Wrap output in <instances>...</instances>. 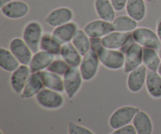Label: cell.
<instances>
[{
	"mask_svg": "<svg viewBox=\"0 0 161 134\" xmlns=\"http://www.w3.org/2000/svg\"><path fill=\"white\" fill-rule=\"evenodd\" d=\"M145 1L149 2V3H156V1H157V0H145Z\"/></svg>",
	"mask_w": 161,
	"mask_h": 134,
	"instance_id": "8d00e7d4",
	"label": "cell"
},
{
	"mask_svg": "<svg viewBox=\"0 0 161 134\" xmlns=\"http://www.w3.org/2000/svg\"><path fill=\"white\" fill-rule=\"evenodd\" d=\"M157 72H158L159 75H160V76H161V64H160V67H159L158 70H157Z\"/></svg>",
	"mask_w": 161,
	"mask_h": 134,
	"instance_id": "d590c367",
	"label": "cell"
},
{
	"mask_svg": "<svg viewBox=\"0 0 161 134\" xmlns=\"http://www.w3.org/2000/svg\"><path fill=\"white\" fill-rule=\"evenodd\" d=\"M100 63L97 53L92 49L83 56L79 68L84 81H91L96 76Z\"/></svg>",
	"mask_w": 161,
	"mask_h": 134,
	"instance_id": "52a82bcc",
	"label": "cell"
},
{
	"mask_svg": "<svg viewBox=\"0 0 161 134\" xmlns=\"http://www.w3.org/2000/svg\"><path fill=\"white\" fill-rule=\"evenodd\" d=\"M134 42H137L144 48L153 49L158 51L161 49V42L157 32L144 27L137 28L132 31Z\"/></svg>",
	"mask_w": 161,
	"mask_h": 134,
	"instance_id": "3957f363",
	"label": "cell"
},
{
	"mask_svg": "<svg viewBox=\"0 0 161 134\" xmlns=\"http://www.w3.org/2000/svg\"><path fill=\"white\" fill-rule=\"evenodd\" d=\"M43 88L45 87L39 74L38 72L31 73L20 94V97L22 99H30L33 97H36V94Z\"/></svg>",
	"mask_w": 161,
	"mask_h": 134,
	"instance_id": "ac0fdd59",
	"label": "cell"
},
{
	"mask_svg": "<svg viewBox=\"0 0 161 134\" xmlns=\"http://www.w3.org/2000/svg\"><path fill=\"white\" fill-rule=\"evenodd\" d=\"M158 53H159V56H160V60H161V49H160V50H158Z\"/></svg>",
	"mask_w": 161,
	"mask_h": 134,
	"instance_id": "74e56055",
	"label": "cell"
},
{
	"mask_svg": "<svg viewBox=\"0 0 161 134\" xmlns=\"http://www.w3.org/2000/svg\"><path fill=\"white\" fill-rule=\"evenodd\" d=\"M83 77L79 67H71L63 76L64 92L68 97L73 98L81 88Z\"/></svg>",
	"mask_w": 161,
	"mask_h": 134,
	"instance_id": "ba28073f",
	"label": "cell"
},
{
	"mask_svg": "<svg viewBox=\"0 0 161 134\" xmlns=\"http://www.w3.org/2000/svg\"><path fill=\"white\" fill-rule=\"evenodd\" d=\"M125 62L124 72L130 73L137 67L142 65L143 63V47L137 42H134L125 49Z\"/></svg>",
	"mask_w": 161,
	"mask_h": 134,
	"instance_id": "8992f818",
	"label": "cell"
},
{
	"mask_svg": "<svg viewBox=\"0 0 161 134\" xmlns=\"http://www.w3.org/2000/svg\"><path fill=\"white\" fill-rule=\"evenodd\" d=\"M68 132L69 134H94L86 127L79 125L73 122H70L68 124Z\"/></svg>",
	"mask_w": 161,
	"mask_h": 134,
	"instance_id": "4dcf8cb0",
	"label": "cell"
},
{
	"mask_svg": "<svg viewBox=\"0 0 161 134\" xmlns=\"http://www.w3.org/2000/svg\"><path fill=\"white\" fill-rule=\"evenodd\" d=\"M55 60V55L49 52L39 50L34 53L29 64L31 73H37L48 68L49 66Z\"/></svg>",
	"mask_w": 161,
	"mask_h": 134,
	"instance_id": "2e32d148",
	"label": "cell"
},
{
	"mask_svg": "<svg viewBox=\"0 0 161 134\" xmlns=\"http://www.w3.org/2000/svg\"><path fill=\"white\" fill-rule=\"evenodd\" d=\"M148 69L143 64L128 73L127 79V86L129 90L132 93H138L146 84Z\"/></svg>",
	"mask_w": 161,
	"mask_h": 134,
	"instance_id": "5bb4252c",
	"label": "cell"
},
{
	"mask_svg": "<svg viewBox=\"0 0 161 134\" xmlns=\"http://www.w3.org/2000/svg\"><path fill=\"white\" fill-rule=\"evenodd\" d=\"M20 64L10 50L3 47L0 48V67L3 70L12 73L20 67Z\"/></svg>",
	"mask_w": 161,
	"mask_h": 134,
	"instance_id": "d4e9b609",
	"label": "cell"
},
{
	"mask_svg": "<svg viewBox=\"0 0 161 134\" xmlns=\"http://www.w3.org/2000/svg\"><path fill=\"white\" fill-rule=\"evenodd\" d=\"M94 9L101 20L113 23L116 18V10L110 0H95Z\"/></svg>",
	"mask_w": 161,
	"mask_h": 134,
	"instance_id": "7402d4cb",
	"label": "cell"
},
{
	"mask_svg": "<svg viewBox=\"0 0 161 134\" xmlns=\"http://www.w3.org/2000/svg\"><path fill=\"white\" fill-rule=\"evenodd\" d=\"M73 12L69 7H59L52 10L45 17V23L51 27H59L72 21Z\"/></svg>",
	"mask_w": 161,
	"mask_h": 134,
	"instance_id": "7c38bea8",
	"label": "cell"
},
{
	"mask_svg": "<svg viewBox=\"0 0 161 134\" xmlns=\"http://www.w3.org/2000/svg\"><path fill=\"white\" fill-rule=\"evenodd\" d=\"M61 56L70 67H80L82 61V55L76 50L72 42L62 45L61 50Z\"/></svg>",
	"mask_w": 161,
	"mask_h": 134,
	"instance_id": "ffe728a7",
	"label": "cell"
},
{
	"mask_svg": "<svg viewBox=\"0 0 161 134\" xmlns=\"http://www.w3.org/2000/svg\"><path fill=\"white\" fill-rule=\"evenodd\" d=\"M113 24L115 31L119 32H132L138 28V21L128 15H121L116 17Z\"/></svg>",
	"mask_w": 161,
	"mask_h": 134,
	"instance_id": "4316f807",
	"label": "cell"
},
{
	"mask_svg": "<svg viewBox=\"0 0 161 134\" xmlns=\"http://www.w3.org/2000/svg\"><path fill=\"white\" fill-rule=\"evenodd\" d=\"M9 50L12 52L20 64L29 65L32 58V51L23 39L14 38L9 43Z\"/></svg>",
	"mask_w": 161,
	"mask_h": 134,
	"instance_id": "30bf717a",
	"label": "cell"
},
{
	"mask_svg": "<svg viewBox=\"0 0 161 134\" xmlns=\"http://www.w3.org/2000/svg\"><path fill=\"white\" fill-rule=\"evenodd\" d=\"M31 74L29 66L23 64L12 72L10 76V86L16 94H21Z\"/></svg>",
	"mask_w": 161,
	"mask_h": 134,
	"instance_id": "9a60e30c",
	"label": "cell"
},
{
	"mask_svg": "<svg viewBox=\"0 0 161 134\" xmlns=\"http://www.w3.org/2000/svg\"><path fill=\"white\" fill-rule=\"evenodd\" d=\"M133 126L136 130L137 134H152L153 125L151 118L144 111L139 110L135 115L133 121Z\"/></svg>",
	"mask_w": 161,
	"mask_h": 134,
	"instance_id": "d6986e66",
	"label": "cell"
},
{
	"mask_svg": "<svg viewBox=\"0 0 161 134\" xmlns=\"http://www.w3.org/2000/svg\"><path fill=\"white\" fill-rule=\"evenodd\" d=\"M157 34L158 35L159 39H160V42H161V19L158 20L157 24Z\"/></svg>",
	"mask_w": 161,
	"mask_h": 134,
	"instance_id": "836d02e7",
	"label": "cell"
},
{
	"mask_svg": "<svg viewBox=\"0 0 161 134\" xmlns=\"http://www.w3.org/2000/svg\"><path fill=\"white\" fill-rule=\"evenodd\" d=\"M146 86L150 97L155 99L161 98V76L158 72L148 70Z\"/></svg>",
	"mask_w": 161,
	"mask_h": 134,
	"instance_id": "603a6c76",
	"label": "cell"
},
{
	"mask_svg": "<svg viewBox=\"0 0 161 134\" xmlns=\"http://www.w3.org/2000/svg\"><path fill=\"white\" fill-rule=\"evenodd\" d=\"M78 29V25L75 22L71 21L65 24L55 28L52 32V35L61 45H64L72 42Z\"/></svg>",
	"mask_w": 161,
	"mask_h": 134,
	"instance_id": "e0dca14e",
	"label": "cell"
},
{
	"mask_svg": "<svg viewBox=\"0 0 161 134\" xmlns=\"http://www.w3.org/2000/svg\"><path fill=\"white\" fill-rule=\"evenodd\" d=\"M72 43L83 56L86 55L91 49V38L86 34L83 29L79 28L77 30L72 40Z\"/></svg>",
	"mask_w": 161,
	"mask_h": 134,
	"instance_id": "484cf974",
	"label": "cell"
},
{
	"mask_svg": "<svg viewBox=\"0 0 161 134\" xmlns=\"http://www.w3.org/2000/svg\"><path fill=\"white\" fill-rule=\"evenodd\" d=\"M133 40L132 32H119L114 31L101 39L102 44L105 48L119 50L124 48Z\"/></svg>",
	"mask_w": 161,
	"mask_h": 134,
	"instance_id": "9c48e42d",
	"label": "cell"
},
{
	"mask_svg": "<svg viewBox=\"0 0 161 134\" xmlns=\"http://www.w3.org/2000/svg\"><path fill=\"white\" fill-rule=\"evenodd\" d=\"M61 46L62 45H61L55 39L53 35L48 32L43 33L40 42V47H39L40 50L49 52L56 56L61 54Z\"/></svg>",
	"mask_w": 161,
	"mask_h": 134,
	"instance_id": "f1b7e54d",
	"label": "cell"
},
{
	"mask_svg": "<svg viewBox=\"0 0 161 134\" xmlns=\"http://www.w3.org/2000/svg\"><path fill=\"white\" fill-rule=\"evenodd\" d=\"M3 15L9 19L17 20L25 17L29 12V6L25 2L13 0L1 8Z\"/></svg>",
	"mask_w": 161,
	"mask_h": 134,
	"instance_id": "4fadbf2b",
	"label": "cell"
},
{
	"mask_svg": "<svg viewBox=\"0 0 161 134\" xmlns=\"http://www.w3.org/2000/svg\"><path fill=\"white\" fill-rule=\"evenodd\" d=\"M11 1H12V0H0V8L6 6V4H8V3Z\"/></svg>",
	"mask_w": 161,
	"mask_h": 134,
	"instance_id": "e575fe53",
	"label": "cell"
},
{
	"mask_svg": "<svg viewBox=\"0 0 161 134\" xmlns=\"http://www.w3.org/2000/svg\"><path fill=\"white\" fill-rule=\"evenodd\" d=\"M127 15L136 21H142L146 15V5L145 0H128L126 6Z\"/></svg>",
	"mask_w": 161,
	"mask_h": 134,
	"instance_id": "cb8c5ba5",
	"label": "cell"
},
{
	"mask_svg": "<svg viewBox=\"0 0 161 134\" xmlns=\"http://www.w3.org/2000/svg\"><path fill=\"white\" fill-rule=\"evenodd\" d=\"M143 64L148 70L157 72L161 64L158 51L153 49L143 47Z\"/></svg>",
	"mask_w": 161,
	"mask_h": 134,
	"instance_id": "83f0119b",
	"label": "cell"
},
{
	"mask_svg": "<svg viewBox=\"0 0 161 134\" xmlns=\"http://www.w3.org/2000/svg\"><path fill=\"white\" fill-rule=\"evenodd\" d=\"M109 134H137V132L134 126L129 124V125L125 126L124 127L114 130L113 133Z\"/></svg>",
	"mask_w": 161,
	"mask_h": 134,
	"instance_id": "1f68e13d",
	"label": "cell"
},
{
	"mask_svg": "<svg viewBox=\"0 0 161 134\" xmlns=\"http://www.w3.org/2000/svg\"><path fill=\"white\" fill-rule=\"evenodd\" d=\"M70 67V66L63 59H55L52 62V64L49 66L47 70L54 74H57L60 76H64V74L67 72V71Z\"/></svg>",
	"mask_w": 161,
	"mask_h": 134,
	"instance_id": "f546056e",
	"label": "cell"
},
{
	"mask_svg": "<svg viewBox=\"0 0 161 134\" xmlns=\"http://www.w3.org/2000/svg\"><path fill=\"white\" fill-rule=\"evenodd\" d=\"M91 49L97 53L100 62L104 67L109 70L117 71L124 68L125 54L119 50L105 48L102 44L101 39L91 38Z\"/></svg>",
	"mask_w": 161,
	"mask_h": 134,
	"instance_id": "6da1fadb",
	"label": "cell"
},
{
	"mask_svg": "<svg viewBox=\"0 0 161 134\" xmlns=\"http://www.w3.org/2000/svg\"><path fill=\"white\" fill-rule=\"evenodd\" d=\"M139 108L135 106H123L117 108L111 115L108 120L110 127L113 130L129 125L133 121L135 115L139 111Z\"/></svg>",
	"mask_w": 161,
	"mask_h": 134,
	"instance_id": "5b68a950",
	"label": "cell"
},
{
	"mask_svg": "<svg viewBox=\"0 0 161 134\" xmlns=\"http://www.w3.org/2000/svg\"><path fill=\"white\" fill-rule=\"evenodd\" d=\"M38 73L40 75L44 87L58 91L59 93L64 92V82H63V78H61V76L47 70L42 71Z\"/></svg>",
	"mask_w": 161,
	"mask_h": 134,
	"instance_id": "44dd1931",
	"label": "cell"
},
{
	"mask_svg": "<svg viewBox=\"0 0 161 134\" xmlns=\"http://www.w3.org/2000/svg\"><path fill=\"white\" fill-rule=\"evenodd\" d=\"M116 11H122L125 9L128 0H110Z\"/></svg>",
	"mask_w": 161,
	"mask_h": 134,
	"instance_id": "d6a6232c",
	"label": "cell"
},
{
	"mask_svg": "<svg viewBox=\"0 0 161 134\" xmlns=\"http://www.w3.org/2000/svg\"><path fill=\"white\" fill-rule=\"evenodd\" d=\"M36 102L45 109H59L64 105V97L61 93L53 89L43 88L36 96Z\"/></svg>",
	"mask_w": 161,
	"mask_h": 134,
	"instance_id": "7a4b0ae2",
	"label": "cell"
},
{
	"mask_svg": "<svg viewBox=\"0 0 161 134\" xmlns=\"http://www.w3.org/2000/svg\"><path fill=\"white\" fill-rule=\"evenodd\" d=\"M42 35V27L39 22L32 20L25 25L23 31V39L33 53H37L40 50Z\"/></svg>",
	"mask_w": 161,
	"mask_h": 134,
	"instance_id": "277c9868",
	"label": "cell"
},
{
	"mask_svg": "<svg viewBox=\"0 0 161 134\" xmlns=\"http://www.w3.org/2000/svg\"><path fill=\"white\" fill-rule=\"evenodd\" d=\"M83 31L90 38L102 39L108 34L114 31L115 28L112 22L99 19L86 24L83 28Z\"/></svg>",
	"mask_w": 161,
	"mask_h": 134,
	"instance_id": "8fae6325",
	"label": "cell"
}]
</instances>
